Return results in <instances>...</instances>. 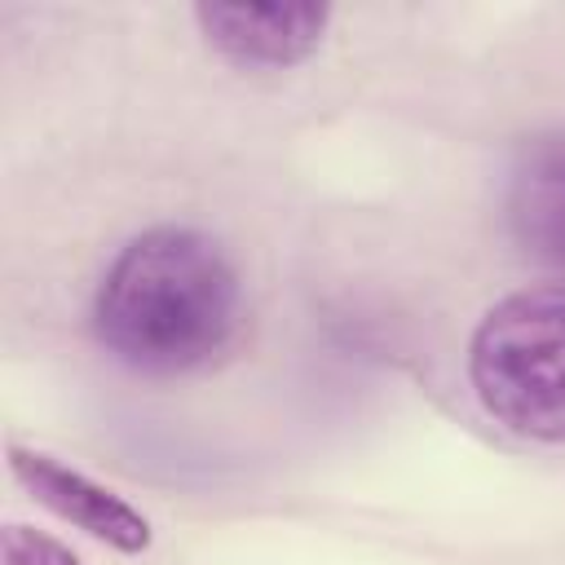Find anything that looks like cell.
Here are the masks:
<instances>
[{"label":"cell","mask_w":565,"mask_h":565,"mask_svg":"<svg viewBox=\"0 0 565 565\" xmlns=\"http://www.w3.org/2000/svg\"><path fill=\"white\" fill-rule=\"evenodd\" d=\"M4 565H79V561L57 539H49L31 525H9L4 530Z\"/></svg>","instance_id":"obj_6"},{"label":"cell","mask_w":565,"mask_h":565,"mask_svg":"<svg viewBox=\"0 0 565 565\" xmlns=\"http://www.w3.org/2000/svg\"><path fill=\"white\" fill-rule=\"evenodd\" d=\"M468 375L503 428L565 441V282L503 296L472 331Z\"/></svg>","instance_id":"obj_2"},{"label":"cell","mask_w":565,"mask_h":565,"mask_svg":"<svg viewBox=\"0 0 565 565\" xmlns=\"http://www.w3.org/2000/svg\"><path fill=\"white\" fill-rule=\"evenodd\" d=\"M503 212L530 260L565 269V132H539L516 150Z\"/></svg>","instance_id":"obj_5"},{"label":"cell","mask_w":565,"mask_h":565,"mask_svg":"<svg viewBox=\"0 0 565 565\" xmlns=\"http://www.w3.org/2000/svg\"><path fill=\"white\" fill-rule=\"evenodd\" d=\"M9 468L35 494V503H44L53 516L79 525L84 534H93L119 552H146L150 547V521L110 486L57 463L53 455L18 450V446L9 450Z\"/></svg>","instance_id":"obj_4"},{"label":"cell","mask_w":565,"mask_h":565,"mask_svg":"<svg viewBox=\"0 0 565 565\" xmlns=\"http://www.w3.org/2000/svg\"><path fill=\"white\" fill-rule=\"evenodd\" d=\"M238 300V274L216 238L190 225H154L110 260L93 300V331L124 366L181 375L230 344Z\"/></svg>","instance_id":"obj_1"},{"label":"cell","mask_w":565,"mask_h":565,"mask_svg":"<svg viewBox=\"0 0 565 565\" xmlns=\"http://www.w3.org/2000/svg\"><path fill=\"white\" fill-rule=\"evenodd\" d=\"M203 40L234 66L282 71L305 62L331 22L327 4H199Z\"/></svg>","instance_id":"obj_3"}]
</instances>
